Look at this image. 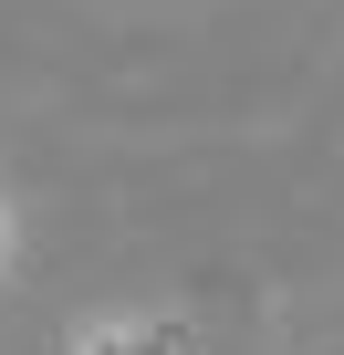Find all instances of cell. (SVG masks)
I'll return each instance as SVG.
<instances>
[{
  "label": "cell",
  "instance_id": "1",
  "mask_svg": "<svg viewBox=\"0 0 344 355\" xmlns=\"http://www.w3.org/2000/svg\"><path fill=\"white\" fill-rule=\"evenodd\" d=\"M0 251H11V220H0Z\"/></svg>",
  "mask_w": 344,
  "mask_h": 355
}]
</instances>
